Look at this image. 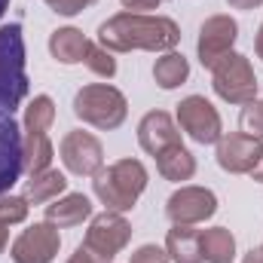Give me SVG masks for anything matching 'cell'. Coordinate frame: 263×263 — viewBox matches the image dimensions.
I'll list each match as a JSON object with an SVG mask.
<instances>
[{
	"label": "cell",
	"instance_id": "obj_1",
	"mask_svg": "<svg viewBox=\"0 0 263 263\" xmlns=\"http://www.w3.org/2000/svg\"><path fill=\"white\" fill-rule=\"evenodd\" d=\"M98 43L110 52H172L181 43L178 22L165 15H144V12H117L98 28Z\"/></svg>",
	"mask_w": 263,
	"mask_h": 263
},
{
	"label": "cell",
	"instance_id": "obj_2",
	"mask_svg": "<svg viewBox=\"0 0 263 263\" xmlns=\"http://www.w3.org/2000/svg\"><path fill=\"white\" fill-rule=\"evenodd\" d=\"M95 196L101 199V205H107V211H132L138 196L147 190V168L138 159H120L107 168H101L92 178Z\"/></svg>",
	"mask_w": 263,
	"mask_h": 263
},
{
	"label": "cell",
	"instance_id": "obj_3",
	"mask_svg": "<svg viewBox=\"0 0 263 263\" xmlns=\"http://www.w3.org/2000/svg\"><path fill=\"white\" fill-rule=\"evenodd\" d=\"M28 95V70H25V34L22 25L0 28V107L15 110Z\"/></svg>",
	"mask_w": 263,
	"mask_h": 263
},
{
	"label": "cell",
	"instance_id": "obj_4",
	"mask_svg": "<svg viewBox=\"0 0 263 263\" xmlns=\"http://www.w3.org/2000/svg\"><path fill=\"white\" fill-rule=\"evenodd\" d=\"M73 114L77 120L95 126V129H120L129 117V101L120 89L107 86V83H92L83 86L73 98Z\"/></svg>",
	"mask_w": 263,
	"mask_h": 263
},
{
	"label": "cell",
	"instance_id": "obj_5",
	"mask_svg": "<svg viewBox=\"0 0 263 263\" xmlns=\"http://www.w3.org/2000/svg\"><path fill=\"white\" fill-rule=\"evenodd\" d=\"M211 86L230 104H248V101L257 98L254 67H251V62L245 55H239V52H230L227 59H220L217 65L211 67Z\"/></svg>",
	"mask_w": 263,
	"mask_h": 263
},
{
	"label": "cell",
	"instance_id": "obj_6",
	"mask_svg": "<svg viewBox=\"0 0 263 263\" xmlns=\"http://www.w3.org/2000/svg\"><path fill=\"white\" fill-rule=\"evenodd\" d=\"M132 239V223L120 214V211H104V214H95L89 230H86V239H83V248L92 251L101 263H110Z\"/></svg>",
	"mask_w": 263,
	"mask_h": 263
},
{
	"label": "cell",
	"instance_id": "obj_7",
	"mask_svg": "<svg viewBox=\"0 0 263 263\" xmlns=\"http://www.w3.org/2000/svg\"><path fill=\"white\" fill-rule=\"evenodd\" d=\"M62 162L70 175H80V178H95L101 168H104V147L95 135L77 129V132H67L62 138Z\"/></svg>",
	"mask_w": 263,
	"mask_h": 263
},
{
	"label": "cell",
	"instance_id": "obj_8",
	"mask_svg": "<svg viewBox=\"0 0 263 263\" xmlns=\"http://www.w3.org/2000/svg\"><path fill=\"white\" fill-rule=\"evenodd\" d=\"M25 172V138L12 110L0 107V196L12 190V184Z\"/></svg>",
	"mask_w": 263,
	"mask_h": 263
},
{
	"label": "cell",
	"instance_id": "obj_9",
	"mask_svg": "<svg viewBox=\"0 0 263 263\" xmlns=\"http://www.w3.org/2000/svg\"><path fill=\"white\" fill-rule=\"evenodd\" d=\"M178 123L196 144H217L223 135L217 107L202 95H190L178 104Z\"/></svg>",
	"mask_w": 263,
	"mask_h": 263
},
{
	"label": "cell",
	"instance_id": "obj_10",
	"mask_svg": "<svg viewBox=\"0 0 263 263\" xmlns=\"http://www.w3.org/2000/svg\"><path fill=\"white\" fill-rule=\"evenodd\" d=\"M236 40H239L236 18H230V15H211V18H205L202 28H199V43H196L202 67H214L220 59H227L233 52Z\"/></svg>",
	"mask_w": 263,
	"mask_h": 263
},
{
	"label": "cell",
	"instance_id": "obj_11",
	"mask_svg": "<svg viewBox=\"0 0 263 263\" xmlns=\"http://www.w3.org/2000/svg\"><path fill=\"white\" fill-rule=\"evenodd\" d=\"M62 248V236H59V227L43 220V223H34L28 227L9 248L12 263H52L55 254Z\"/></svg>",
	"mask_w": 263,
	"mask_h": 263
},
{
	"label": "cell",
	"instance_id": "obj_12",
	"mask_svg": "<svg viewBox=\"0 0 263 263\" xmlns=\"http://www.w3.org/2000/svg\"><path fill=\"white\" fill-rule=\"evenodd\" d=\"M217 211V196L208 187H181L165 202V214L178 227H196L205 223Z\"/></svg>",
	"mask_w": 263,
	"mask_h": 263
},
{
	"label": "cell",
	"instance_id": "obj_13",
	"mask_svg": "<svg viewBox=\"0 0 263 263\" xmlns=\"http://www.w3.org/2000/svg\"><path fill=\"white\" fill-rule=\"evenodd\" d=\"M263 153V144L245 132H230L220 135L217 141V165L230 175H251Z\"/></svg>",
	"mask_w": 263,
	"mask_h": 263
},
{
	"label": "cell",
	"instance_id": "obj_14",
	"mask_svg": "<svg viewBox=\"0 0 263 263\" xmlns=\"http://www.w3.org/2000/svg\"><path fill=\"white\" fill-rule=\"evenodd\" d=\"M138 144H141L150 156H159L165 147L181 144V132H178L175 120H172L165 110H150V114H144V120L138 123Z\"/></svg>",
	"mask_w": 263,
	"mask_h": 263
},
{
	"label": "cell",
	"instance_id": "obj_15",
	"mask_svg": "<svg viewBox=\"0 0 263 263\" xmlns=\"http://www.w3.org/2000/svg\"><path fill=\"white\" fill-rule=\"evenodd\" d=\"M86 217H92V202H89V196H83V193H65V196L52 199L46 205V220L55 223L59 230L77 227Z\"/></svg>",
	"mask_w": 263,
	"mask_h": 263
},
{
	"label": "cell",
	"instance_id": "obj_16",
	"mask_svg": "<svg viewBox=\"0 0 263 263\" xmlns=\"http://www.w3.org/2000/svg\"><path fill=\"white\" fill-rule=\"evenodd\" d=\"M165 254L172 263H205L202 260V230L178 227L165 236Z\"/></svg>",
	"mask_w": 263,
	"mask_h": 263
},
{
	"label": "cell",
	"instance_id": "obj_17",
	"mask_svg": "<svg viewBox=\"0 0 263 263\" xmlns=\"http://www.w3.org/2000/svg\"><path fill=\"white\" fill-rule=\"evenodd\" d=\"M49 52L62 65H80V62H86L89 40H86V34L80 28H59L49 37Z\"/></svg>",
	"mask_w": 263,
	"mask_h": 263
},
{
	"label": "cell",
	"instance_id": "obj_18",
	"mask_svg": "<svg viewBox=\"0 0 263 263\" xmlns=\"http://www.w3.org/2000/svg\"><path fill=\"white\" fill-rule=\"evenodd\" d=\"M156 168L165 181H190L196 175V156L184 147V144H175V147H165L159 156H156Z\"/></svg>",
	"mask_w": 263,
	"mask_h": 263
},
{
	"label": "cell",
	"instance_id": "obj_19",
	"mask_svg": "<svg viewBox=\"0 0 263 263\" xmlns=\"http://www.w3.org/2000/svg\"><path fill=\"white\" fill-rule=\"evenodd\" d=\"M25 138V172L28 175H37V172H46L55 150H52V141H49V132L46 129H22Z\"/></svg>",
	"mask_w": 263,
	"mask_h": 263
},
{
	"label": "cell",
	"instance_id": "obj_20",
	"mask_svg": "<svg viewBox=\"0 0 263 263\" xmlns=\"http://www.w3.org/2000/svg\"><path fill=\"white\" fill-rule=\"evenodd\" d=\"M67 190V178L59 172V168H46V172H37L31 175L28 181V190H25V199L31 205H46L52 199H59Z\"/></svg>",
	"mask_w": 263,
	"mask_h": 263
},
{
	"label": "cell",
	"instance_id": "obj_21",
	"mask_svg": "<svg viewBox=\"0 0 263 263\" xmlns=\"http://www.w3.org/2000/svg\"><path fill=\"white\" fill-rule=\"evenodd\" d=\"M236 257V236L227 227L202 230V260L205 263H233Z\"/></svg>",
	"mask_w": 263,
	"mask_h": 263
},
{
	"label": "cell",
	"instance_id": "obj_22",
	"mask_svg": "<svg viewBox=\"0 0 263 263\" xmlns=\"http://www.w3.org/2000/svg\"><path fill=\"white\" fill-rule=\"evenodd\" d=\"M187 77H190V62L175 49L165 52L162 59H156V65H153V80L159 89H178L187 83Z\"/></svg>",
	"mask_w": 263,
	"mask_h": 263
},
{
	"label": "cell",
	"instance_id": "obj_23",
	"mask_svg": "<svg viewBox=\"0 0 263 263\" xmlns=\"http://www.w3.org/2000/svg\"><path fill=\"white\" fill-rule=\"evenodd\" d=\"M55 123V104L49 95H37L28 107H25V129H52Z\"/></svg>",
	"mask_w": 263,
	"mask_h": 263
},
{
	"label": "cell",
	"instance_id": "obj_24",
	"mask_svg": "<svg viewBox=\"0 0 263 263\" xmlns=\"http://www.w3.org/2000/svg\"><path fill=\"white\" fill-rule=\"evenodd\" d=\"M86 67L92 70V73H98V77H114L117 73V59H114V52L110 49H104L101 43H89V52H86Z\"/></svg>",
	"mask_w": 263,
	"mask_h": 263
},
{
	"label": "cell",
	"instance_id": "obj_25",
	"mask_svg": "<svg viewBox=\"0 0 263 263\" xmlns=\"http://www.w3.org/2000/svg\"><path fill=\"white\" fill-rule=\"evenodd\" d=\"M28 208L31 202L25 196H12V193H3L0 196V227H12V223H22L28 217Z\"/></svg>",
	"mask_w": 263,
	"mask_h": 263
},
{
	"label": "cell",
	"instance_id": "obj_26",
	"mask_svg": "<svg viewBox=\"0 0 263 263\" xmlns=\"http://www.w3.org/2000/svg\"><path fill=\"white\" fill-rule=\"evenodd\" d=\"M239 126H242L245 135H251V138L263 141V101L260 98H254V101H248V104L242 107Z\"/></svg>",
	"mask_w": 263,
	"mask_h": 263
},
{
	"label": "cell",
	"instance_id": "obj_27",
	"mask_svg": "<svg viewBox=\"0 0 263 263\" xmlns=\"http://www.w3.org/2000/svg\"><path fill=\"white\" fill-rule=\"evenodd\" d=\"M52 12H59V15H77V12H83L86 6H92L95 0H43Z\"/></svg>",
	"mask_w": 263,
	"mask_h": 263
},
{
	"label": "cell",
	"instance_id": "obj_28",
	"mask_svg": "<svg viewBox=\"0 0 263 263\" xmlns=\"http://www.w3.org/2000/svg\"><path fill=\"white\" fill-rule=\"evenodd\" d=\"M129 263H168V254L156 245H141L135 254H132Z\"/></svg>",
	"mask_w": 263,
	"mask_h": 263
},
{
	"label": "cell",
	"instance_id": "obj_29",
	"mask_svg": "<svg viewBox=\"0 0 263 263\" xmlns=\"http://www.w3.org/2000/svg\"><path fill=\"white\" fill-rule=\"evenodd\" d=\"M129 12H147V9H156L159 3H165V0H120Z\"/></svg>",
	"mask_w": 263,
	"mask_h": 263
},
{
	"label": "cell",
	"instance_id": "obj_30",
	"mask_svg": "<svg viewBox=\"0 0 263 263\" xmlns=\"http://www.w3.org/2000/svg\"><path fill=\"white\" fill-rule=\"evenodd\" d=\"M67 263H101V260H98V257H95L92 251H86V248L80 245V248H77V251L70 254V260H67Z\"/></svg>",
	"mask_w": 263,
	"mask_h": 263
},
{
	"label": "cell",
	"instance_id": "obj_31",
	"mask_svg": "<svg viewBox=\"0 0 263 263\" xmlns=\"http://www.w3.org/2000/svg\"><path fill=\"white\" fill-rule=\"evenodd\" d=\"M227 3H230L233 9H257L263 0H227Z\"/></svg>",
	"mask_w": 263,
	"mask_h": 263
},
{
	"label": "cell",
	"instance_id": "obj_32",
	"mask_svg": "<svg viewBox=\"0 0 263 263\" xmlns=\"http://www.w3.org/2000/svg\"><path fill=\"white\" fill-rule=\"evenodd\" d=\"M242 263H263V245L260 248H251L248 254H245V260Z\"/></svg>",
	"mask_w": 263,
	"mask_h": 263
},
{
	"label": "cell",
	"instance_id": "obj_33",
	"mask_svg": "<svg viewBox=\"0 0 263 263\" xmlns=\"http://www.w3.org/2000/svg\"><path fill=\"white\" fill-rule=\"evenodd\" d=\"M251 178H254L257 184H263V153H260V159H257V165L251 168Z\"/></svg>",
	"mask_w": 263,
	"mask_h": 263
},
{
	"label": "cell",
	"instance_id": "obj_34",
	"mask_svg": "<svg viewBox=\"0 0 263 263\" xmlns=\"http://www.w3.org/2000/svg\"><path fill=\"white\" fill-rule=\"evenodd\" d=\"M254 49H257V59L263 62V25H260V31H257V40H254Z\"/></svg>",
	"mask_w": 263,
	"mask_h": 263
},
{
	"label": "cell",
	"instance_id": "obj_35",
	"mask_svg": "<svg viewBox=\"0 0 263 263\" xmlns=\"http://www.w3.org/2000/svg\"><path fill=\"white\" fill-rule=\"evenodd\" d=\"M6 242H9V233H6V227H0V254H3V248H6Z\"/></svg>",
	"mask_w": 263,
	"mask_h": 263
},
{
	"label": "cell",
	"instance_id": "obj_36",
	"mask_svg": "<svg viewBox=\"0 0 263 263\" xmlns=\"http://www.w3.org/2000/svg\"><path fill=\"white\" fill-rule=\"evenodd\" d=\"M9 9V0H0V18H3V12Z\"/></svg>",
	"mask_w": 263,
	"mask_h": 263
}]
</instances>
